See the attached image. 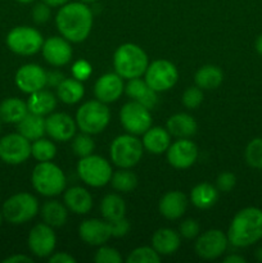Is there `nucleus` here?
Wrapping results in <instances>:
<instances>
[{"instance_id":"17","label":"nucleus","mask_w":262,"mask_h":263,"mask_svg":"<svg viewBox=\"0 0 262 263\" xmlns=\"http://www.w3.org/2000/svg\"><path fill=\"white\" fill-rule=\"evenodd\" d=\"M44 59L53 67H63L69 63L72 58V48L68 40L62 36H51L44 41L41 48Z\"/></svg>"},{"instance_id":"44","label":"nucleus","mask_w":262,"mask_h":263,"mask_svg":"<svg viewBox=\"0 0 262 263\" xmlns=\"http://www.w3.org/2000/svg\"><path fill=\"white\" fill-rule=\"evenodd\" d=\"M236 185V176L233 172H222L218 175L217 180H216V187L218 192L229 193L234 189Z\"/></svg>"},{"instance_id":"49","label":"nucleus","mask_w":262,"mask_h":263,"mask_svg":"<svg viewBox=\"0 0 262 263\" xmlns=\"http://www.w3.org/2000/svg\"><path fill=\"white\" fill-rule=\"evenodd\" d=\"M4 263H32L33 259L31 257L25 256V254H14V256H10L8 258H5Z\"/></svg>"},{"instance_id":"8","label":"nucleus","mask_w":262,"mask_h":263,"mask_svg":"<svg viewBox=\"0 0 262 263\" xmlns=\"http://www.w3.org/2000/svg\"><path fill=\"white\" fill-rule=\"evenodd\" d=\"M77 174L80 179L89 186L102 187L110 182L113 171L107 159L100 156L90 154L84 158H80L77 163Z\"/></svg>"},{"instance_id":"45","label":"nucleus","mask_w":262,"mask_h":263,"mask_svg":"<svg viewBox=\"0 0 262 263\" xmlns=\"http://www.w3.org/2000/svg\"><path fill=\"white\" fill-rule=\"evenodd\" d=\"M108 222H109L113 238H123L125 235H127L128 230H130V222L126 217L118 218L115 221H108Z\"/></svg>"},{"instance_id":"24","label":"nucleus","mask_w":262,"mask_h":263,"mask_svg":"<svg viewBox=\"0 0 262 263\" xmlns=\"http://www.w3.org/2000/svg\"><path fill=\"white\" fill-rule=\"evenodd\" d=\"M64 204L76 215H86L92 207V197L85 187L72 186L64 193Z\"/></svg>"},{"instance_id":"1","label":"nucleus","mask_w":262,"mask_h":263,"mask_svg":"<svg viewBox=\"0 0 262 263\" xmlns=\"http://www.w3.org/2000/svg\"><path fill=\"white\" fill-rule=\"evenodd\" d=\"M59 33L69 43H82L92 28V12L82 2H69L59 8L55 15Z\"/></svg>"},{"instance_id":"3","label":"nucleus","mask_w":262,"mask_h":263,"mask_svg":"<svg viewBox=\"0 0 262 263\" xmlns=\"http://www.w3.org/2000/svg\"><path fill=\"white\" fill-rule=\"evenodd\" d=\"M149 66L148 55L136 44H122L113 54V67L116 73L122 79L130 80L141 77Z\"/></svg>"},{"instance_id":"30","label":"nucleus","mask_w":262,"mask_h":263,"mask_svg":"<svg viewBox=\"0 0 262 263\" xmlns=\"http://www.w3.org/2000/svg\"><path fill=\"white\" fill-rule=\"evenodd\" d=\"M218 199V190L213 185L202 182L194 186L190 192V202L199 210H208L213 207Z\"/></svg>"},{"instance_id":"56","label":"nucleus","mask_w":262,"mask_h":263,"mask_svg":"<svg viewBox=\"0 0 262 263\" xmlns=\"http://www.w3.org/2000/svg\"><path fill=\"white\" fill-rule=\"evenodd\" d=\"M3 222V212H0V225H2Z\"/></svg>"},{"instance_id":"11","label":"nucleus","mask_w":262,"mask_h":263,"mask_svg":"<svg viewBox=\"0 0 262 263\" xmlns=\"http://www.w3.org/2000/svg\"><path fill=\"white\" fill-rule=\"evenodd\" d=\"M120 120L122 127L133 135H143L152 127V115L148 108L139 102L131 100L126 103L120 112Z\"/></svg>"},{"instance_id":"40","label":"nucleus","mask_w":262,"mask_h":263,"mask_svg":"<svg viewBox=\"0 0 262 263\" xmlns=\"http://www.w3.org/2000/svg\"><path fill=\"white\" fill-rule=\"evenodd\" d=\"M181 102L188 109H195L203 103V90L198 86L188 87L182 94Z\"/></svg>"},{"instance_id":"20","label":"nucleus","mask_w":262,"mask_h":263,"mask_svg":"<svg viewBox=\"0 0 262 263\" xmlns=\"http://www.w3.org/2000/svg\"><path fill=\"white\" fill-rule=\"evenodd\" d=\"M123 90H125V85H123V79L115 73H105L100 76L97 80L94 85V95L99 102L105 103H113L122 95Z\"/></svg>"},{"instance_id":"57","label":"nucleus","mask_w":262,"mask_h":263,"mask_svg":"<svg viewBox=\"0 0 262 263\" xmlns=\"http://www.w3.org/2000/svg\"><path fill=\"white\" fill-rule=\"evenodd\" d=\"M2 122V121H0ZM0 133H2V123H0Z\"/></svg>"},{"instance_id":"36","label":"nucleus","mask_w":262,"mask_h":263,"mask_svg":"<svg viewBox=\"0 0 262 263\" xmlns=\"http://www.w3.org/2000/svg\"><path fill=\"white\" fill-rule=\"evenodd\" d=\"M57 146L49 139L40 138L31 144V156L39 162H49L55 157Z\"/></svg>"},{"instance_id":"31","label":"nucleus","mask_w":262,"mask_h":263,"mask_svg":"<svg viewBox=\"0 0 262 263\" xmlns=\"http://www.w3.org/2000/svg\"><path fill=\"white\" fill-rule=\"evenodd\" d=\"M27 113V103L18 98H8L0 103V121L2 122L18 123Z\"/></svg>"},{"instance_id":"32","label":"nucleus","mask_w":262,"mask_h":263,"mask_svg":"<svg viewBox=\"0 0 262 263\" xmlns=\"http://www.w3.org/2000/svg\"><path fill=\"white\" fill-rule=\"evenodd\" d=\"M195 85L202 90H215L222 84L223 73L220 67L207 64L200 67L194 76Z\"/></svg>"},{"instance_id":"53","label":"nucleus","mask_w":262,"mask_h":263,"mask_svg":"<svg viewBox=\"0 0 262 263\" xmlns=\"http://www.w3.org/2000/svg\"><path fill=\"white\" fill-rule=\"evenodd\" d=\"M254 257H256L257 261L262 262V246L256 249V252H254Z\"/></svg>"},{"instance_id":"43","label":"nucleus","mask_w":262,"mask_h":263,"mask_svg":"<svg viewBox=\"0 0 262 263\" xmlns=\"http://www.w3.org/2000/svg\"><path fill=\"white\" fill-rule=\"evenodd\" d=\"M200 233V226L198 223V221L192 220V218H188V220L182 221L180 223V228H179V234L185 239H195Z\"/></svg>"},{"instance_id":"51","label":"nucleus","mask_w":262,"mask_h":263,"mask_svg":"<svg viewBox=\"0 0 262 263\" xmlns=\"http://www.w3.org/2000/svg\"><path fill=\"white\" fill-rule=\"evenodd\" d=\"M49 7H62V5L69 3V0H43Z\"/></svg>"},{"instance_id":"35","label":"nucleus","mask_w":262,"mask_h":263,"mask_svg":"<svg viewBox=\"0 0 262 263\" xmlns=\"http://www.w3.org/2000/svg\"><path fill=\"white\" fill-rule=\"evenodd\" d=\"M110 184L113 189L117 192L130 193L138 185V177L133 171H130V168H120L112 174Z\"/></svg>"},{"instance_id":"54","label":"nucleus","mask_w":262,"mask_h":263,"mask_svg":"<svg viewBox=\"0 0 262 263\" xmlns=\"http://www.w3.org/2000/svg\"><path fill=\"white\" fill-rule=\"evenodd\" d=\"M15 2H18V3H22V4H28V3H32V2H35V0H15Z\"/></svg>"},{"instance_id":"26","label":"nucleus","mask_w":262,"mask_h":263,"mask_svg":"<svg viewBox=\"0 0 262 263\" xmlns=\"http://www.w3.org/2000/svg\"><path fill=\"white\" fill-rule=\"evenodd\" d=\"M144 149L152 154H162L171 145V135L167 128L151 127L143 134Z\"/></svg>"},{"instance_id":"52","label":"nucleus","mask_w":262,"mask_h":263,"mask_svg":"<svg viewBox=\"0 0 262 263\" xmlns=\"http://www.w3.org/2000/svg\"><path fill=\"white\" fill-rule=\"evenodd\" d=\"M254 46H256L257 53H258L259 55H262V33L256 39V44H254Z\"/></svg>"},{"instance_id":"55","label":"nucleus","mask_w":262,"mask_h":263,"mask_svg":"<svg viewBox=\"0 0 262 263\" xmlns=\"http://www.w3.org/2000/svg\"><path fill=\"white\" fill-rule=\"evenodd\" d=\"M80 2H82V3H85V4H91V3H94V2H97V0H80Z\"/></svg>"},{"instance_id":"47","label":"nucleus","mask_w":262,"mask_h":263,"mask_svg":"<svg viewBox=\"0 0 262 263\" xmlns=\"http://www.w3.org/2000/svg\"><path fill=\"white\" fill-rule=\"evenodd\" d=\"M66 79L61 71H49L46 72V86L58 87L61 82Z\"/></svg>"},{"instance_id":"15","label":"nucleus","mask_w":262,"mask_h":263,"mask_svg":"<svg viewBox=\"0 0 262 263\" xmlns=\"http://www.w3.org/2000/svg\"><path fill=\"white\" fill-rule=\"evenodd\" d=\"M198 148L189 139H179L167 149V161L174 168L185 170L197 162Z\"/></svg>"},{"instance_id":"41","label":"nucleus","mask_w":262,"mask_h":263,"mask_svg":"<svg viewBox=\"0 0 262 263\" xmlns=\"http://www.w3.org/2000/svg\"><path fill=\"white\" fill-rule=\"evenodd\" d=\"M94 261L97 263H121L122 257L120 252L110 247H105L104 244L100 246V248L95 252Z\"/></svg>"},{"instance_id":"38","label":"nucleus","mask_w":262,"mask_h":263,"mask_svg":"<svg viewBox=\"0 0 262 263\" xmlns=\"http://www.w3.org/2000/svg\"><path fill=\"white\" fill-rule=\"evenodd\" d=\"M94 151L95 143L91 139V135H89V134L82 133L80 135H74L72 138V152L79 158H84V157L90 156Z\"/></svg>"},{"instance_id":"33","label":"nucleus","mask_w":262,"mask_h":263,"mask_svg":"<svg viewBox=\"0 0 262 263\" xmlns=\"http://www.w3.org/2000/svg\"><path fill=\"white\" fill-rule=\"evenodd\" d=\"M85 87L77 79H64L57 87V97L66 104H76L84 98Z\"/></svg>"},{"instance_id":"7","label":"nucleus","mask_w":262,"mask_h":263,"mask_svg":"<svg viewBox=\"0 0 262 263\" xmlns=\"http://www.w3.org/2000/svg\"><path fill=\"white\" fill-rule=\"evenodd\" d=\"M2 212L9 223L22 225L38 215L39 202L30 193H18L5 200Z\"/></svg>"},{"instance_id":"50","label":"nucleus","mask_w":262,"mask_h":263,"mask_svg":"<svg viewBox=\"0 0 262 263\" xmlns=\"http://www.w3.org/2000/svg\"><path fill=\"white\" fill-rule=\"evenodd\" d=\"M223 262L225 263H246V258L241 256H238V254H230V256H228L223 258Z\"/></svg>"},{"instance_id":"19","label":"nucleus","mask_w":262,"mask_h":263,"mask_svg":"<svg viewBox=\"0 0 262 263\" xmlns=\"http://www.w3.org/2000/svg\"><path fill=\"white\" fill-rule=\"evenodd\" d=\"M79 235L84 243L92 247H100L112 238V231L108 221L90 218L80 225Z\"/></svg>"},{"instance_id":"46","label":"nucleus","mask_w":262,"mask_h":263,"mask_svg":"<svg viewBox=\"0 0 262 263\" xmlns=\"http://www.w3.org/2000/svg\"><path fill=\"white\" fill-rule=\"evenodd\" d=\"M72 73H73L74 79L84 81L91 73V66L86 61H77L72 67Z\"/></svg>"},{"instance_id":"25","label":"nucleus","mask_w":262,"mask_h":263,"mask_svg":"<svg viewBox=\"0 0 262 263\" xmlns=\"http://www.w3.org/2000/svg\"><path fill=\"white\" fill-rule=\"evenodd\" d=\"M166 128L171 136L177 139H189L197 134L198 125L188 113H176L167 120Z\"/></svg>"},{"instance_id":"42","label":"nucleus","mask_w":262,"mask_h":263,"mask_svg":"<svg viewBox=\"0 0 262 263\" xmlns=\"http://www.w3.org/2000/svg\"><path fill=\"white\" fill-rule=\"evenodd\" d=\"M51 7H49L46 3L41 2V3H36L32 8V20L36 25H44V23L48 22L50 20V15H51Z\"/></svg>"},{"instance_id":"37","label":"nucleus","mask_w":262,"mask_h":263,"mask_svg":"<svg viewBox=\"0 0 262 263\" xmlns=\"http://www.w3.org/2000/svg\"><path fill=\"white\" fill-rule=\"evenodd\" d=\"M244 159L252 168L262 170V138H254L247 144Z\"/></svg>"},{"instance_id":"23","label":"nucleus","mask_w":262,"mask_h":263,"mask_svg":"<svg viewBox=\"0 0 262 263\" xmlns=\"http://www.w3.org/2000/svg\"><path fill=\"white\" fill-rule=\"evenodd\" d=\"M181 244V235L172 229H158L152 236V247L159 256H171Z\"/></svg>"},{"instance_id":"21","label":"nucleus","mask_w":262,"mask_h":263,"mask_svg":"<svg viewBox=\"0 0 262 263\" xmlns=\"http://www.w3.org/2000/svg\"><path fill=\"white\" fill-rule=\"evenodd\" d=\"M188 207V198L179 190L169 192L159 200V212L167 220H179L182 217Z\"/></svg>"},{"instance_id":"34","label":"nucleus","mask_w":262,"mask_h":263,"mask_svg":"<svg viewBox=\"0 0 262 263\" xmlns=\"http://www.w3.org/2000/svg\"><path fill=\"white\" fill-rule=\"evenodd\" d=\"M100 213L105 221H115L125 217V200L118 194H107L100 203Z\"/></svg>"},{"instance_id":"6","label":"nucleus","mask_w":262,"mask_h":263,"mask_svg":"<svg viewBox=\"0 0 262 263\" xmlns=\"http://www.w3.org/2000/svg\"><path fill=\"white\" fill-rule=\"evenodd\" d=\"M144 145L141 140L133 134L120 135L112 141L109 148L110 161L118 168H131L141 161L144 154Z\"/></svg>"},{"instance_id":"9","label":"nucleus","mask_w":262,"mask_h":263,"mask_svg":"<svg viewBox=\"0 0 262 263\" xmlns=\"http://www.w3.org/2000/svg\"><path fill=\"white\" fill-rule=\"evenodd\" d=\"M44 39L39 30L28 26H18L7 35V45L18 55H33L43 48Z\"/></svg>"},{"instance_id":"22","label":"nucleus","mask_w":262,"mask_h":263,"mask_svg":"<svg viewBox=\"0 0 262 263\" xmlns=\"http://www.w3.org/2000/svg\"><path fill=\"white\" fill-rule=\"evenodd\" d=\"M125 91L128 98H131L135 102H139L149 110L153 109L158 103V92L154 91L149 87L145 80H141L140 77L130 79L125 86Z\"/></svg>"},{"instance_id":"29","label":"nucleus","mask_w":262,"mask_h":263,"mask_svg":"<svg viewBox=\"0 0 262 263\" xmlns=\"http://www.w3.org/2000/svg\"><path fill=\"white\" fill-rule=\"evenodd\" d=\"M41 218L51 228H62L68 220V208L58 200H48L41 207Z\"/></svg>"},{"instance_id":"14","label":"nucleus","mask_w":262,"mask_h":263,"mask_svg":"<svg viewBox=\"0 0 262 263\" xmlns=\"http://www.w3.org/2000/svg\"><path fill=\"white\" fill-rule=\"evenodd\" d=\"M28 248L33 256L45 258L51 256L55 249L57 236L53 228L44 223H38L31 229L28 234Z\"/></svg>"},{"instance_id":"39","label":"nucleus","mask_w":262,"mask_h":263,"mask_svg":"<svg viewBox=\"0 0 262 263\" xmlns=\"http://www.w3.org/2000/svg\"><path fill=\"white\" fill-rule=\"evenodd\" d=\"M127 263H158L161 256L153 249V247H140L134 249L126 258Z\"/></svg>"},{"instance_id":"12","label":"nucleus","mask_w":262,"mask_h":263,"mask_svg":"<svg viewBox=\"0 0 262 263\" xmlns=\"http://www.w3.org/2000/svg\"><path fill=\"white\" fill-rule=\"evenodd\" d=\"M31 156V143L28 139L17 134H9L0 139V159L8 164H21Z\"/></svg>"},{"instance_id":"4","label":"nucleus","mask_w":262,"mask_h":263,"mask_svg":"<svg viewBox=\"0 0 262 263\" xmlns=\"http://www.w3.org/2000/svg\"><path fill=\"white\" fill-rule=\"evenodd\" d=\"M32 186L44 197H55L66 190L67 179L64 172L57 164L49 162H39L31 176Z\"/></svg>"},{"instance_id":"48","label":"nucleus","mask_w":262,"mask_h":263,"mask_svg":"<svg viewBox=\"0 0 262 263\" xmlns=\"http://www.w3.org/2000/svg\"><path fill=\"white\" fill-rule=\"evenodd\" d=\"M49 262L50 263H76V259L71 254L66 252H58L51 256H49Z\"/></svg>"},{"instance_id":"13","label":"nucleus","mask_w":262,"mask_h":263,"mask_svg":"<svg viewBox=\"0 0 262 263\" xmlns=\"http://www.w3.org/2000/svg\"><path fill=\"white\" fill-rule=\"evenodd\" d=\"M229 239L223 231L217 230V229H212L202 235L195 241V253L198 257L207 261H212V259L218 258L222 256L228 249Z\"/></svg>"},{"instance_id":"10","label":"nucleus","mask_w":262,"mask_h":263,"mask_svg":"<svg viewBox=\"0 0 262 263\" xmlns=\"http://www.w3.org/2000/svg\"><path fill=\"white\" fill-rule=\"evenodd\" d=\"M144 76V80L151 89L157 92H162L175 86L179 79V72L172 62L167 59H158L149 64Z\"/></svg>"},{"instance_id":"16","label":"nucleus","mask_w":262,"mask_h":263,"mask_svg":"<svg viewBox=\"0 0 262 263\" xmlns=\"http://www.w3.org/2000/svg\"><path fill=\"white\" fill-rule=\"evenodd\" d=\"M14 81L21 91L32 94L46 86V71L39 64H25L17 71Z\"/></svg>"},{"instance_id":"28","label":"nucleus","mask_w":262,"mask_h":263,"mask_svg":"<svg viewBox=\"0 0 262 263\" xmlns=\"http://www.w3.org/2000/svg\"><path fill=\"white\" fill-rule=\"evenodd\" d=\"M18 133L30 141L38 140L43 138L46 134L45 128V118L44 116L35 115V113L28 112L20 122L17 123Z\"/></svg>"},{"instance_id":"18","label":"nucleus","mask_w":262,"mask_h":263,"mask_svg":"<svg viewBox=\"0 0 262 263\" xmlns=\"http://www.w3.org/2000/svg\"><path fill=\"white\" fill-rule=\"evenodd\" d=\"M45 128L49 138L55 141L71 140L76 134V121L66 113H50L45 118Z\"/></svg>"},{"instance_id":"2","label":"nucleus","mask_w":262,"mask_h":263,"mask_svg":"<svg viewBox=\"0 0 262 263\" xmlns=\"http://www.w3.org/2000/svg\"><path fill=\"white\" fill-rule=\"evenodd\" d=\"M228 239L236 248H247L262 239V210L247 207L239 211L231 220Z\"/></svg>"},{"instance_id":"5","label":"nucleus","mask_w":262,"mask_h":263,"mask_svg":"<svg viewBox=\"0 0 262 263\" xmlns=\"http://www.w3.org/2000/svg\"><path fill=\"white\" fill-rule=\"evenodd\" d=\"M110 120V112L105 103L90 100L84 103L76 112V125L81 133L97 135L105 130Z\"/></svg>"},{"instance_id":"27","label":"nucleus","mask_w":262,"mask_h":263,"mask_svg":"<svg viewBox=\"0 0 262 263\" xmlns=\"http://www.w3.org/2000/svg\"><path fill=\"white\" fill-rule=\"evenodd\" d=\"M27 108L30 113L39 116H49L57 108V97L45 87L30 94L27 100Z\"/></svg>"}]
</instances>
